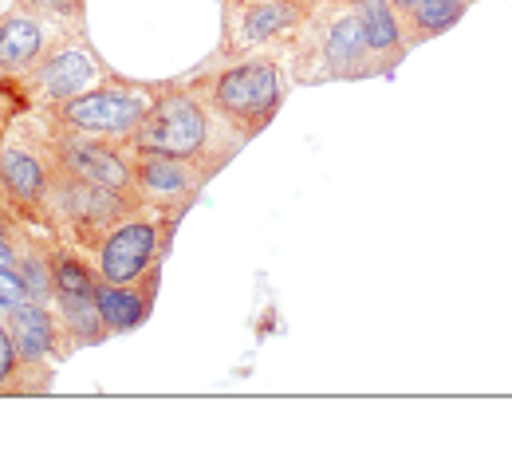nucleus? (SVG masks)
Returning a JSON list of instances; mask_svg holds the SVG:
<instances>
[{"label":"nucleus","mask_w":512,"mask_h":461,"mask_svg":"<svg viewBox=\"0 0 512 461\" xmlns=\"http://www.w3.org/2000/svg\"><path fill=\"white\" fill-rule=\"evenodd\" d=\"M150 115V103L142 91H83L75 99L60 103V123L91 138H123L142 127V119Z\"/></svg>","instance_id":"obj_1"},{"label":"nucleus","mask_w":512,"mask_h":461,"mask_svg":"<svg viewBox=\"0 0 512 461\" xmlns=\"http://www.w3.org/2000/svg\"><path fill=\"white\" fill-rule=\"evenodd\" d=\"M134 142L142 154H166V158H193L205 146V111L190 95L162 99L142 127L134 131Z\"/></svg>","instance_id":"obj_2"},{"label":"nucleus","mask_w":512,"mask_h":461,"mask_svg":"<svg viewBox=\"0 0 512 461\" xmlns=\"http://www.w3.org/2000/svg\"><path fill=\"white\" fill-rule=\"evenodd\" d=\"M280 71L268 60L256 64H237L229 71H221L213 79V103L221 115L229 119H245V123H268V115L280 103Z\"/></svg>","instance_id":"obj_3"},{"label":"nucleus","mask_w":512,"mask_h":461,"mask_svg":"<svg viewBox=\"0 0 512 461\" xmlns=\"http://www.w3.org/2000/svg\"><path fill=\"white\" fill-rule=\"evenodd\" d=\"M99 276L83 261H75L71 253H60L52 261V300L60 304L67 331L79 343H99L103 339V316H99V300H95Z\"/></svg>","instance_id":"obj_4"},{"label":"nucleus","mask_w":512,"mask_h":461,"mask_svg":"<svg viewBox=\"0 0 512 461\" xmlns=\"http://www.w3.org/2000/svg\"><path fill=\"white\" fill-rule=\"evenodd\" d=\"M158 253V229L150 221H123L99 245V276L111 284H138Z\"/></svg>","instance_id":"obj_5"},{"label":"nucleus","mask_w":512,"mask_h":461,"mask_svg":"<svg viewBox=\"0 0 512 461\" xmlns=\"http://www.w3.org/2000/svg\"><path fill=\"white\" fill-rule=\"evenodd\" d=\"M56 154H60V166H64L67 178H79V182H91V186H107V190H127L134 182L127 158L119 150L95 142V138H67V142H60Z\"/></svg>","instance_id":"obj_6"},{"label":"nucleus","mask_w":512,"mask_h":461,"mask_svg":"<svg viewBox=\"0 0 512 461\" xmlns=\"http://www.w3.org/2000/svg\"><path fill=\"white\" fill-rule=\"evenodd\" d=\"M371 44H367V32H363V20L359 16H339L323 40V67L327 75L335 79H355V75H367L371 67Z\"/></svg>","instance_id":"obj_7"},{"label":"nucleus","mask_w":512,"mask_h":461,"mask_svg":"<svg viewBox=\"0 0 512 461\" xmlns=\"http://www.w3.org/2000/svg\"><path fill=\"white\" fill-rule=\"evenodd\" d=\"M8 335H12L16 351H20V363L36 367L56 347V320L40 300H28V304L8 312Z\"/></svg>","instance_id":"obj_8"},{"label":"nucleus","mask_w":512,"mask_h":461,"mask_svg":"<svg viewBox=\"0 0 512 461\" xmlns=\"http://www.w3.org/2000/svg\"><path fill=\"white\" fill-rule=\"evenodd\" d=\"M0 190L16 205H44L52 194V178L44 170V162H36L28 150H0Z\"/></svg>","instance_id":"obj_9"},{"label":"nucleus","mask_w":512,"mask_h":461,"mask_svg":"<svg viewBox=\"0 0 512 461\" xmlns=\"http://www.w3.org/2000/svg\"><path fill=\"white\" fill-rule=\"evenodd\" d=\"M36 83H40V91L48 95V99H75V95H83L91 83H95V64L87 60V52H79V48H64V52H56V56H48L40 71H36Z\"/></svg>","instance_id":"obj_10"},{"label":"nucleus","mask_w":512,"mask_h":461,"mask_svg":"<svg viewBox=\"0 0 512 461\" xmlns=\"http://www.w3.org/2000/svg\"><path fill=\"white\" fill-rule=\"evenodd\" d=\"M95 300H99V316H103V328L107 331H134L146 320V308L154 300V284L146 292H138L134 284H111L99 276V288H95Z\"/></svg>","instance_id":"obj_11"},{"label":"nucleus","mask_w":512,"mask_h":461,"mask_svg":"<svg viewBox=\"0 0 512 461\" xmlns=\"http://www.w3.org/2000/svg\"><path fill=\"white\" fill-rule=\"evenodd\" d=\"M44 52V28L32 16L0 20V71H20Z\"/></svg>","instance_id":"obj_12"},{"label":"nucleus","mask_w":512,"mask_h":461,"mask_svg":"<svg viewBox=\"0 0 512 461\" xmlns=\"http://www.w3.org/2000/svg\"><path fill=\"white\" fill-rule=\"evenodd\" d=\"M138 186L150 198H178L193 186V174L186 158H166V154H146L138 162Z\"/></svg>","instance_id":"obj_13"},{"label":"nucleus","mask_w":512,"mask_h":461,"mask_svg":"<svg viewBox=\"0 0 512 461\" xmlns=\"http://www.w3.org/2000/svg\"><path fill=\"white\" fill-rule=\"evenodd\" d=\"M296 20H300V8L292 0H260L245 12L241 32L249 44H260V40H272V36L296 28Z\"/></svg>","instance_id":"obj_14"},{"label":"nucleus","mask_w":512,"mask_h":461,"mask_svg":"<svg viewBox=\"0 0 512 461\" xmlns=\"http://www.w3.org/2000/svg\"><path fill=\"white\" fill-rule=\"evenodd\" d=\"M355 16L363 20V32H367L371 52H394L402 44L394 0H355Z\"/></svg>","instance_id":"obj_15"},{"label":"nucleus","mask_w":512,"mask_h":461,"mask_svg":"<svg viewBox=\"0 0 512 461\" xmlns=\"http://www.w3.org/2000/svg\"><path fill=\"white\" fill-rule=\"evenodd\" d=\"M406 12H410V20L422 36H438V32H449L465 16V0H414Z\"/></svg>","instance_id":"obj_16"},{"label":"nucleus","mask_w":512,"mask_h":461,"mask_svg":"<svg viewBox=\"0 0 512 461\" xmlns=\"http://www.w3.org/2000/svg\"><path fill=\"white\" fill-rule=\"evenodd\" d=\"M16 272H20V280H24V288H28V296L32 300H48L52 296V264L40 261V257H20L16 261Z\"/></svg>","instance_id":"obj_17"},{"label":"nucleus","mask_w":512,"mask_h":461,"mask_svg":"<svg viewBox=\"0 0 512 461\" xmlns=\"http://www.w3.org/2000/svg\"><path fill=\"white\" fill-rule=\"evenodd\" d=\"M28 300H32V296H28L24 280H20V272H16V268H0V308H4V316H8L12 308L28 304Z\"/></svg>","instance_id":"obj_18"},{"label":"nucleus","mask_w":512,"mask_h":461,"mask_svg":"<svg viewBox=\"0 0 512 461\" xmlns=\"http://www.w3.org/2000/svg\"><path fill=\"white\" fill-rule=\"evenodd\" d=\"M20 375V351L8 335V324H0V387H8Z\"/></svg>","instance_id":"obj_19"},{"label":"nucleus","mask_w":512,"mask_h":461,"mask_svg":"<svg viewBox=\"0 0 512 461\" xmlns=\"http://www.w3.org/2000/svg\"><path fill=\"white\" fill-rule=\"evenodd\" d=\"M0 268H16V249L0 237Z\"/></svg>","instance_id":"obj_20"},{"label":"nucleus","mask_w":512,"mask_h":461,"mask_svg":"<svg viewBox=\"0 0 512 461\" xmlns=\"http://www.w3.org/2000/svg\"><path fill=\"white\" fill-rule=\"evenodd\" d=\"M36 4H44V8H56V12H71V8H75V0H36Z\"/></svg>","instance_id":"obj_21"},{"label":"nucleus","mask_w":512,"mask_h":461,"mask_svg":"<svg viewBox=\"0 0 512 461\" xmlns=\"http://www.w3.org/2000/svg\"><path fill=\"white\" fill-rule=\"evenodd\" d=\"M410 4H414V0H394V8H410Z\"/></svg>","instance_id":"obj_22"},{"label":"nucleus","mask_w":512,"mask_h":461,"mask_svg":"<svg viewBox=\"0 0 512 461\" xmlns=\"http://www.w3.org/2000/svg\"><path fill=\"white\" fill-rule=\"evenodd\" d=\"M0 312H4V308H0Z\"/></svg>","instance_id":"obj_23"},{"label":"nucleus","mask_w":512,"mask_h":461,"mask_svg":"<svg viewBox=\"0 0 512 461\" xmlns=\"http://www.w3.org/2000/svg\"><path fill=\"white\" fill-rule=\"evenodd\" d=\"M0 225H4V221H0Z\"/></svg>","instance_id":"obj_24"}]
</instances>
